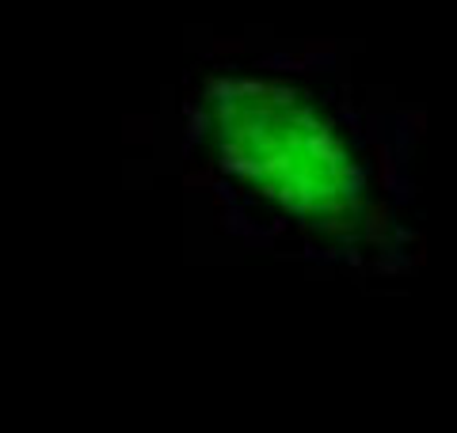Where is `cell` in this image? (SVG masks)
I'll use <instances>...</instances> for the list:
<instances>
[{"label": "cell", "instance_id": "cell-1", "mask_svg": "<svg viewBox=\"0 0 457 433\" xmlns=\"http://www.w3.org/2000/svg\"><path fill=\"white\" fill-rule=\"evenodd\" d=\"M423 110L332 42H225L179 99V156L221 236L354 282L423 266Z\"/></svg>", "mask_w": 457, "mask_h": 433}]
</instances>
